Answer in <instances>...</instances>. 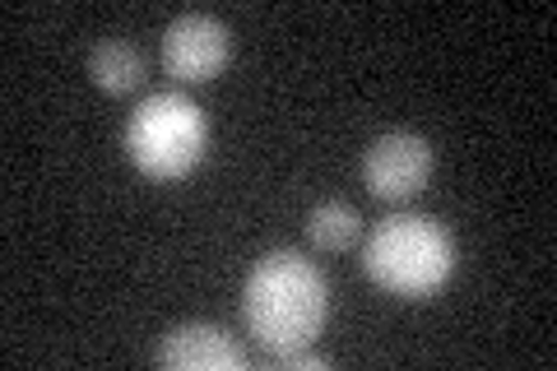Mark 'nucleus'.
<instances>
[{"mask_svg":"<svg viewBox=\"0 0 557 371\" xmlns=\"http://www.w3.org/2000/svg\"><path fill=\"white\" fill-rule=\"evenodd\" d=\"M325 311H330L325 274L302 251L260 256L256 270L247 274V288H242V321H247V334L265 353L311 344L325 325Z\"/></svg>","mask_w":557,"mask_h":371,"instance_id":"obj_1","label":"nucleus"},{"mask_svg":"<svg viewBox=\"0 0 557 371\" xmlns=\"http://www.w3.org/2000/svg\"><path fill=\"white\" fill-rule=\"evenodd\" d=\"M362 270L376 288L405 302H428L456 270V237L432 214H391L362 246Z\"/></svg>","mask_w":557,"mask_h":371,"instance_id":"obj_2","label":"nucleus"},{"mask_svg":"<svg viewBox=\"0 0 557 371\" xmlns=\"http://www.w3.org/2000/svg\"><path fill=\"white\" fill-rule=\"evenodd\" d=\"M209 121L177 88L149 94L126 121V153L131 163L153 182H182L205 163Z\"/></svg>","mask_w":557,"mask_h":371,"instance_id":"obj_3","label":"nucleus"},{"mask_svg":"<svg viewBox=\"0 0 557 371\" xmlns=\"http://www.w3.org/2000/svg\"><path fill=\"white\" fill-rule=\"evenodd\" d=\"M432 163H437V153H432V145L418 131H386L362 153V186L381 205L413 200L428 186Z\"/></svg>","mask_w":557,"mask_h":371,"instance_id":"obj_4","label":"nucleus"},{"mask_svg":"<svg viewBox=\"0 0 557 371\" xmlns=\"http://www.w3.org/2000/svg\"><path fill=\"white\" fill-rule=\"evenodd\" d=\"M233 57V38L214 14H177L163 33V65L172 79L182 84H209L223 75V65Z\"/></svg>","mask_w":557,"mask_h":371,"instance_id":"obj_5","label":"nucleus"},{"mask_svg":"<svg viewBox=\"0 0 557 371\" xmlns=\"http://www.w3.org/2000/svg\"><path fill=\"white\" fill-rule=\"evenodd\" d=\"M153 362L168 367V371H247V348H242L223 325L186 321V325L163 334Z\"/></svg>","mask_w":557,"mask_h":371,"instance_id":"obj_6","label":"nucleus"},{"mask_svg":"<svg viewBox=\"0 0 557 371\" xmlns=\"http://www.w3.org/2000/svg\"><path fill=\"white\" fill-rule=\"evenodd\" d=\"M89 75L102 94H131L145 84V57L131 42H98L89 51Z\"/></svg>","mask_w":557,"mask_h":371,"instance_id":"obj_7","label":"nucleus"},{"mask_svg":"<svg viewBox=\"0 0 557 371\" xmlns=\"http://www.w3.org/2000/svg\"><path fill=\"white\" fill-rule=\"evenodd\" d=\"M362 233V219L354 205L344 200H325L307 214V242L317 246V251H348V246L358 242Z\"/></svg>","mask_w":557,"mask_h":371,"instance_id":"obj_8","label":"nucleus"},{"mask_svg":"<svg viewBox=\"0 0 557 371\" xmlns=\"http://www.w3.org/2000/svg\"><path fill=\"white\" fill-rule=\"evenodd\" d=\"M270 367H274V371H325L330 358H325L321 348L298 344V348H278V353H270Z\"/></svg>","mask_w":557,"mask_h":371,"instance_id":"obj_9","label":"nucleus"}]
</instances>
